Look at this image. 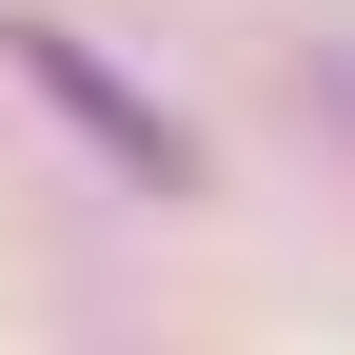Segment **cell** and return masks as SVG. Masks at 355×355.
<instances>
[{
  "mask_svg": "<svg viewBox=\"0 0 355 355\" xmlns=\"http://www.w3.org/2000/svg\"><path fill=\"white\" fill-rule=\"evenodd\" d=\"M0 60H20V99L60 119V139H99L119 178H139V198H198V119H178V99H139L79 20H0Z\"/></svg>",
  "mask_w": 355,
  "mask_h": 355,
  "instance_id": "cell-1",
  "label": "cell"
}]
</instances>
